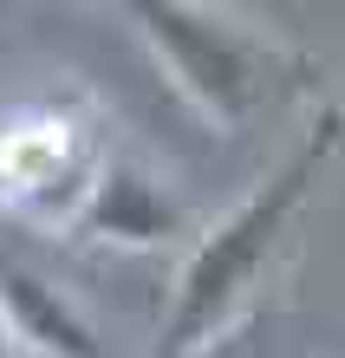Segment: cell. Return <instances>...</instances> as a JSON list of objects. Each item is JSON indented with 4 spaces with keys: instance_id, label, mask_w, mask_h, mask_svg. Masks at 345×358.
<instances>
[{
    "instance_id": "1",
    "label": "cell",
    "mask_w": 345,
    "mask_h": 358,
    "mask_svg": "<svg viewBox=\"0 0 345 358\" xmlns=\"http://www.w3.org/2000/svg\"><path fill=\"white\" fill-rule=\"evenodd\" d=\"M339 131H345V117L326 111V117H319V131L300 143L274 176H261V182H254L248 196L196 241V255H189L183 273H176L169 313H163V358H202L215 339H228L234 313L248 306L254 280L267 273V261L280 255L293 215L307 208L319 170L332 163Z\"/></svg>"
},
{
    "instance_id": "2",
    "label": "cell",
    "mask_w": 345,
    "mask_h": 358,
    "mask_svg": "<svg viewBox=\"0 0 345 358\" xmlns=\"http://www.w3.org/2000/svg\"><path fill=\"white\" fill-rule=\"evenodd\" d=\"M131 20L143 27V39L157 46L163 72L176 78V92L215 124H248L254 111L293 85L300 59L280 52L274 39H261L254 27L209 7H183V0H143L131 7Z\"/></svg>"
},
{
    "instance_id": "3",
    "label": "cell",
    "mask_w": 345,
    "mask_h": 358,
    "mask_svg": "<svg viewBox=\"0 0 345 358\" xmlns=\"http://www.w3.org/2000/svg\"><path fill=\"white\" fill-rule=\"evenodd\" d=\"M98 163L92 124L66 104H20L0 117V202L27 222H72Z\"/></svg>"
},
{
    "instance_id": "4",
    "label": "cell",
    "mask_w": 345,
    "mask_h": 358,
    "mask_svg": "<svg viewBox=\"0 0 345 358\" xmlns=\"http://www.w3.org/2000/svg\"><path fill=\"white\" fill-rule=\"evenodd\" d=\"M0 320H7L20 352L39 358H111L104 332L92 326L66 287H52L39 267H27L20 255H0Z\"/></svg>"
},
{
    "instance_id": "5",
    "label": "cell",
    "mask_w": 345,
    "mask_h": 358,
    "mask_svg": "<svg viewBox=\"0 0 345 358\" xmlns=\"http://www.w3.org/2000/svg\"><path fill=\"white\" fill-rule=\"evenodd\" d=\"M85 235H98V241H124V248H157L169 235H183V208L169 202V189L137 170V163H98V176L92 189H85V202H78V215H72Z\"/></svg>"
},
{
    "instance_id": "6",
    "label": "cell",
    "mask_w": 345,
    "mask_h": 358,
    "mask_svg": "<svg viewBox=\"0 0 345 358\" xmlns=\"http://www.w3.org/2000/svg\"><path fill=\"white\" fill-rule=\"evenodd\" d=\"M0 358H27V352L13 345V332H7V320H0Z\"/></svg>"
}]
</instances>
